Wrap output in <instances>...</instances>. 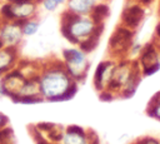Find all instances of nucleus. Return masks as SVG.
<instances>
[{"mask_svg":"<svg viewBox=\"0 0 160 144\" xmlns=\"http://www.w3.org/2000/svg\"><path fill=\"white\" fill-rule=\"evenodd\" d=\"M56 1H58V3H59V5H64V4H65V1H66V0H56Z\"/></svg>","mask_w":160,"mask_h":144,"instance_id":"nucleus-28","label":"nucleus"},{"mask_svg":"<svg viewBox=\"0 0 160 144\" xmlns=\"http://www.w3.org/2000/svg\"><path fill=\"white\" fill-rule=\"evenodd\" d=\"M4 1H9V3H15V1H28V0H4ZM39 1V0H38Z\"/></svg>","mask_w":160,"mask_h":144,"instance_id":"nucleus-27","label":"nucleus"},{"mask_svg":"<svg viewBox=\"0 0 160 144\" xmlns=\"http://www.w3.org/2000/svg\"><path fill=\"white\" fill-rule=\"evenodd\" d=\"M152 40L158 44V45H160V21L156 24V26H155V31H154V38H152Z\"/></svg>","mask_w":160,"mask_h":144,"instance_id":"nucleus-20","label":"nucleus"},{"mask_svg":"<svg viewBox=\"0 0 160 144\" xmlns=\"http://www.w3.org/2000/svg\"><path fill=\"white\" fill-rule=\"evenodd\" d=\"M20 61L19 48H0V75L15 69Z\"/></svg>","mask_w":160,"mask_h":144,"instance_id":"nucleus-12","label":"nucleus"},{"mask_svg":"<svg viewBox=\"0 0 160 144\" xmlns=\"http://www.w3.org/2000/svg\"><path fill=\"white\" fill-rule=\"evenodd\" d=\"M0 96H5L4 86H2V75H0Z\"/></svg>","mask_w":160,"mask_h":144,"instance_id":"nucleus-25","label":"nucleus"},{"mask_svg":"<svg viewBox=\"0 0 160 144\" xmlns=\"http://www.w3.org/2000/svg\"><path fill=\"white\" fill-rule=\"evenodd\" d=\"M8 125H9V118H8V115H5L4 113L0 111V129L5 128Z\"/></svg>","mask_w":160,"mask_h":144,"instance_id":"nucleus-21","label":"nucleus"},{"mask_svg":"<svg viewBox=\"0 0 160 144\" xmlns=\"http://www.w3.org/2000/svg\"><path fill=\"white\" fill-rule=\"evenodd\" d=\"M65 10L75 15H90L95 3L92 0H66Z\"/></svg>","mask_w":160,"mask_h":144,"instance_id":"nucleus-14","label":"nucleus"},{"mask_svg":"<svg viewBox=\"0 0 160 144\" xmlns=\"http://www.w3.org/2000/svg\"><path fill=\"white\" fill-rule=\"evenodd\" d=\"M95 4H109L111 0H92Z\"/></svg>","mask_w":160,"mask_h":144,"instance_id":"nucleus-26","label":"nucleus"},{"mask_svg":"<svg viewBox=\"0 0 160 144\" xmlns=\"http://www.w3.org/2000/svg\"><path fill=\"white\" fill-rule=\"evenodd\" d=\"M128 1H135V3H139V4H141V5H144V6H150L152 3H155L156 0H128Z\"/></svg>","mask_w":160,"mask_h":144,"instance_id":"nucleus-23","label":"nucleus"},{"mask_svg":"<svg viewBox=\"0 0 160 144\" xmlns=\"http://www.w3.org/2000/svg\"><path fill=\"white\" fill-rule=\"evenodd\" d=\"M39 6L40 5L38 0L15 1V3L4 1L0 5V19L22 23L28 19L38 16Z\"/></svg>","mask_w":160,"mask_h":144,"instance_id":"nucleus-4","label":"nucleus"},{"mask_svg":"<svg viewBox=\"0 0 160 144\" xmlns=\"http://www.w3.org/2000/svg\"><path fill=\"white\" fill-rule=\"evenodd\" d=\"M0 144H16L15 133L9 125L0 129Z\"/></svg>","mask_w":160,"mask_h":144,"instance_id":"nucleus-17","label":"nucleus"},{"mask_svg":"<svg viewBox=\"0 0 160 144\" xmlns=\"http://www.w3.org/2000/svg\"><path fill=\"white\" fill-rule=\"evenodd\" d=\"M61 60L70 76L78 84H82L86 80L90 69V60L86 51H84L79 46L66 48L62 50Z\"/></svg>","mask_w":160,"mask_h":144,"instance_id":"nucleus-3","label":"nucleus"},{"mask_svg":"<svg viewBox=\"0 0 160 144\" xmlns=\"http://www.w3.org/2000/svg\"><path fill=\"white\" fill-rule=\"evenodd\" d=\"M134 38H135L134 30L119 24L112 31L111 36L109 38L108 50L111 58L116 60L125 59L126 55L130 53V49L134 44Z\"/></svg>","mask_w":160,"mask_h":144,"instance_id":"nucleus-5","label":"nucleus"},{"mask_svg":"<svg viewBox=\"0 0 160 144\" xmlns=\"http://www.w3.org/2000/svg\"><path fill=\"white\" fill-rule=\"evenodd\" d=\"M146 113H148L150 116H152V118L160 120V104H159V103H150L149 106H148Z\"/></svg>","mask_w":160,"mask_h":144,"instance_id":"nucleus-19","label":"nucleus"},{"mask_svg":"<svg viewBox=\"0 0 160 144\" xmlns=\"http://www.w3.org/2000/svg\"><path fill=\"white\" fill-rule=\"evenodd\" d=\"M158 14H159V20H160V3H159V8H158Z\"/></svg>","mask_w":160,"mask_h":144,"instance_id":"nucleus-29","label":"nucleus"},{"mask_svg":"<svg viewBox=\"0 0 160 144\" xmlns=\"http://www.w3.org/2000/svg\"><path fill=\"white\" fill-rule=\"evenodd\" d=\"M39 29H40V20L38 19V16L28 19L21 23V30H22L24 36H28V38L34 36L35 34H38Z\"/></svg>","mask_w":160,"mask_h":144,"instance_id":"nucleus-16","label":"nucleus"},{"mask_svg":"<svg viewBox=\"0 0 160 144\" xmlns=\"http://www.w3.org/2000/svg\"><path fill=\"white\" fill-rule=\"evenodd\" d=\"M136 60L141 69L142 76L152 75L160 69V51L154 40L142 45Z\"/></svg>","mask_w":160,"mask_h":144,"instance_id":"nucleus-6","label":"nucleus"},{"mask_svg":"<svg viewBox=\"0 0 160 144\" xmlns=\"http://www.w3.org/2000/svg\"><path fill=\"white\" fill-rule=\"evenodd\" d=\"M145 16H146V6L135 1L125 0V5L120 15V24L136 31L142 24Z\"/></svg>","mask_w":160,"mask_h":144,"instance_id":"nucleus-7","label":"nucleus"},{"mask_svg":"<svg viewBox=\"0 0 160 144\" xmlns=\"http://www.w3.org/2000/svg\"><path fill=\"white\" fill-rule=\"evenodd\" d=\"M116 63H118V60L111 58V59L102 60L96 66L95 74H94V86L99 93L108 88V85L112 78Z\"/></svg>","mask_w":160,"mask_h":144,"instance_id":"nucleus-10","label":"nucleus"},{"mask_svg":"<svg viewBox=\"0 0 160 144\" xmlns=\"http://www.w3.org/2000/svg\"><path fill=\"white\" fill-rule=\"evenodd\" d=\"M60 31L72 45L79 46L98 33L104 31V24L96 23L90 15H75L64 10L60 15Z\"/></svg>","mask_w":160,"mask_h":144,"instance_id":"nucleus-2","label":"nucleus"},{"mask_svg":"<svg viewBox=\"0 0 160 144\" xmlns=\"http://www.w3.org/2000/svg\"><path fill=\"white\" fill-rule=\"evenodd\" d=\"M38 80L41 98L46 101L71 99L79 86L65 69L62 60L58 59H50L40 64Z\"/></svg>","mask_w":160,"mask_h":144,"instance_id":"nucleus-1","label":"nucleus"},{"mask_svg":"<svg viewBox=\"0 0 160 144\" xmlns=\"http://www.w3.org/2000/svg\"><path fill=\"white\" fill-rule=\"evenodd\" d=\"M11 100L14 103H19V104H35V103L44 101V99L41 98V94H40L38 75L26 78L25 83L22 84L18 95L14 96Z\"/></svg>","mask_w":160,"mask_h":144,"instance_id":"nucleus-9","label":"nucleus"},{"mask_svg":"<svg viewBox=\"0 0 160 144\" xmlns=\"http://www.w3.org/2000/svg\"><path fill=\"white\" fill-rule=\"evenodd\" d=\"M150 103H159L160 104V91L159 93H156L154 96H152V99H151V101Z\"/></svg>","mask_w":160,"mask_h":144,"instance_id":"nucleus-24","label":"nucleus"},{"mask_svg":"<svg viewBox=\"0 0 160 144\" xmlns=\"http://www.w3.org/2000/svg\"><path fill=\"white\" fill-rule=\"evenodd\" d=\"M62 144H89V139H88V134L85 133V130L80 126H68L64 130V135H62Z\"/></svg>","mask_w":160,"mask_h":144,"instance_id":"nucleus-13","label":"nucleus"},{"mask_svg":"<svg viewBox=\"0 0 160 144\" xmlns=\"http://www.w3.org/2000/svg\"><path fill=\"white\" fill-rule=\"evenodd\" d=\"M39 5H40L45 11H48V13L56 11L58 8L60 6L56 0H39Z\"/></svg>","mask_w":160,"mask_h":144,"instance_id":"nucleus-18","label":"nucleus"},{"mask_svg":"<svg viewBox=\"0 0 160 144\" xmlns=\"http://www.w3.org/2000/svg\"><path fill=\"white\" fill-rule=\"evenodd\" d=\"M138 144H160L156 139H152V138H146V139H142L140 140Z\"/></svg>","mask_w":160,"mask_h":144,"instance_id":"nucleus-22","label":"nucleus"},{"mask_svg":"<svg viewBox=\"0 0 160 144\" xmlns=\"http://www.w3.org/2000/svg\"><path fill=\"white\" fill-rule=\"evenodd\" d=\"M90 16L96 23L105 24L106 19L110 16V6H109V4H95L92 11L90 13Z\"/></svg>","mask_w":160,"mask_h":144,"instance_id":"nucleus-15","label":"nucleus"},{"mask_svg":"<svg viewBox=\"0 0 160 144\" xmlns=\"http://www.w3.org/2000/svg\"><path fill=\"white\" fill-rule=\"evenodd\" d=\"M24 38L20 21L0 19V41L4 46L19 48Z\"/></svg>","mask_w":160,"mask_h":144,"instance_id":"nucleus-8","label":"nucleus"},{"mask_svg":"<svg viewBox=\"0 0 160 144\" xmlns=\"http://www.w3.org/2000/svg\"><path fill=\"white\" fill-rule=\"evenodd\" d=\"M25 80H26V76L18 66L15 69L8 71L6 74H4L2 75V86H4L5 96H8L10 99L16 96L19 90L21 89L22 84L25 83Z\"/></svg>","mask_w":160,"mask_h":144,"instance_id":"nucleus-11","label":"nucleus"}]
</instances>
